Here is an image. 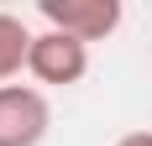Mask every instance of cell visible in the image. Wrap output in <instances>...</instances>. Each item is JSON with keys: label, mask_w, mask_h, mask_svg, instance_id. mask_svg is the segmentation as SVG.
I'll return each mask as SVG.
<instances>
[{"label": "cell", "mask_w": 152, "mask_h": 146, "mask_svg": "<svg viewBox=\"0 0 152 146\" xmlns=\"http://www.w3.org/2000/svg\"><path fill=\"white\" fill-rule=\"evenodd\" d=\"M47 31L79 37V42H105L121 26V0H42L37 5Z\"/></svg>", "instance_id": "6da1fadb"}, {"label": "cell", "mask_w": 152, "mask_h": 146, "mask_svg": "<svg viewBox=\"0 0 152 146\" xmlns=\"http://www.w3.org/2000/svg\"><path fill=\"white\" fill-rule=\"evenodd\" d=\"M53 125V110L31 84H0V146H37Z\"/></svg>", "instance_id": "7a4b0ae2"}, {"label": "cell", "mask_w": 152, "mask_h": 146, "mask_svg": "<svg viewBox=\"0 0 152 146\" xmlns=\"http://www.w3.org/2000/svg\"><path fill=\"white\" fill-rule=\"evenodd\" d=\"M31 78L37 84H79L84 73H89V42H79V37H63V31H42V37H31V58H26Z\"/></svg>", "instance_id": "3957f363"}, {"label": "cell", "mask_w": 152, "mask_h": 146, "mask_svg": "<svg viewBox=\"0 0 152 146\" xmlns=\"http://www.w3.org/2000/svg\"><path fill=\"white\" fill-rule=\"evenodd\" d=\"M26 58H31V31L16 21V16H5L0 11V84L11 78V73H21L26 68Z\"/></svg>", "instance_id": "277c9868"}, {"label": "cell", "mask_w": 152, "mask_h": 146, "mask_svg": "<svg viewBox=\"0 0 152 146\" xmlns=\"http://www.w3.org/2000/svg\"><path fill=\"white\" fill-rule=\"evenodd\" d=\"M115 146H152V131H131V136H121Z\"/></svg>", "instance_id": "5b68a950"}]
</instances>
